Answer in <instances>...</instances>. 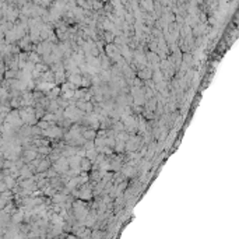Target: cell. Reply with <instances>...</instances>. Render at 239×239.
I'll list each match as a JSON object with an SVG mask.
<instances>
[{
	"mask_svg": "<svg viewBox=\"0 0 239 239\" xmlns=\"http://www.w3.org/2000/svg\"><path fill=\"white\" fill-rule=\"evenodd\" d=\"M43 136L49 137V139H56V137H62L63 134V129L59 126H50L48 130H43L42 131Z\"/></svg>",
	"mask_w": 239,
	"mask_h": 239,
	"instance_id": "6da1fadb",
	"label": "cell"
},
{
	"mask_svg": "<svg viewBox=\"0 0 239 239\" xmlns=\"http://www.w3.org/2000/svg\"><path fill=\"white\" fill-rule=\"evenodd\" d=\"M81 136L85 141H94L95 137H97V131L91 129H83L81 127Z\"/></svg>",
	"mask_w": 239,
	"mask_h": 239,
	"instance_id": "7a4b0ae2",
	"label": "cell"
},
{
	"mask_svg": "<svg viewBox=\"0 0 239 239\" xmlns=\"http://www.w3.org/2000/svg\"><path fill=\"white\" fill-rule=\"evenodd\" d=\"M151 76H152L151 69L144 67V69H141V70H139V77H137V79H141V80H144V81H148V80H151Z\"/></svg>",
	"mask_w": 239,
	"mask_h": 239,
	"instance_id": "3957f363",
	"label": "cell"
},
{
	"mask_svg": "<svg viewBox=\"0 0 239 239\" xmlns=\"http://www.w3.org/2000/svg\"><path fill=\"white\" fill-rule=\"evenodd\" d=\"M49 168H50V161L49 160H41L35 169H37V172L42 174V172H46Z\"/></svg>",
	"mask_w": 239,
	"mask_h": 239,
	"instance_id": "277c9868",
	"label": "cell"
},
{
	"mask_svg": "<svg viewBox=\"0 0 239 239\" xmlns=\"http://www.w3.org/2000/svg\"><path fill=\"white\" fill-rule=\"evenodd\" d=\"M37 157H38V152L35 148H29V150H27L24 152V161H27V162L37 160Z\"/></svg>",
	"mask_w": 239,
	"mask_h": 239,
	"instance_id": "5b68a950",
	"label": "cell"
},
{
	"mask_svg": "<svg viewBox=\"0 0 239 239\" xmlns=\"http://www.w3.org/2000/svg\"><path fill=\"white\" fill-rule=\"evenodd\" d=\"M91 168H92L91 161H88L87 158H81V161H80V169H81V172H88Z\"/></svg>",
	"mask_w": 239,
	"mask_h": 239,
	"instance_id": "8992f818",
	"label": "cell"
},
{
	"mask_svg": "<svg viewBox=\"0 0 239 239\" xmlns=\"http://www.w3.org/2000/svg\"><path fill=\"white\" fill-rule=\"evenodd\" d=\"M151 79L154 80L155 84H158V83L164 81V76H162V73H161V70H154V71H152Z\"/></svg>",
	"mask_w": 239,
	"mask_h": 239,
	"instance_id": "52a82bcc",
	"label": "cell"
},
{
	"mask_svg": "<svg viewBox=\"0 0 239 239\" xmlns=\"http://www.w3.org/2000/svg\"><path fill=\"white\" fill-rule=\"evenodd\" d=\"M102 41H105L106 43H112L113 41H115V35H113L112 32H109V31H105L102 34Z\"/></svg>",
	"mask_w": 239,
	"mask_h": 239,
	"instance_id": "ba28073f",
	"label": "cell"
},
{
	"mask_svg": "<svg viewBox=\"0 0 239 239\" xmlns=\"http://www.w3.org/2000/svg\"><path fill=\"white\" fill-rule=\"evenodd\" d=\"M97 157H98V152L95 151V148L94 150H88V151H85V158H87L88 161H95L97 160Z\"/></svg>",
	"mask_w": 239,
	"mask_h": 239,
	"instance_id": "9c48e42d",
	"label": "cell"
},
{
	"mask_svg": "<svg viewBox=\"0 0 239 239\" xmlns=\"http://www.w3.org/2000/svg\"><path fill=\"white\" fill-rule=\"evenodd\" d=\"M76 179H77V183H87V181H88V175H87V172H81L79 176H76Z\"/></svg>",
	"mask_w": 239,
	"mask_h": 239,
	"instance_id": "30bf717a",
	"label": "cell"
},
{
	"mask_svg": "<svg viewBox=\"0 0 239 239\" xmlns=\"http://www.w3.org/2000/svg\"><path fill=\"white\" fill-rule=\"evenodd\" d=\"M20 174H21V176H27V178H31L32 176L31 169H29L28 166H23V168H20Z\"/></svg>",
	"mask_w": 239,
	"mask_h": 239,
	"instance_id": "8fae6325",
	"label": "cell"
},
{
	"mask_svg": "<svg viewBox=\"0 0 239 239\" xmlns=\"http://www.w3.org/2000/svg\"><path fill=\"white\" fill-rule=\"evenodd\" d=\"M113 151H116V152H123V151H126V150H125V143L116 141L115 147H113Z\"/></svg>",
	"mask_w": 239,
	"mask_h": 239,
	"instance_id": "7c38bea8",
	"label": "cell"
},
{
	"mask_svg": "<svg viewBox=\"0 0 239 239\" xmlns=\"http://www.w3.org/2000/svg\"><path fill=\"white\" fill-rule=\"evenodd\" d=\"M91 179H94L95 182H98V181H101L102 179V174H101L98 169H95L94 172H92V175H91Z\"/></svg>",
	"mask_w": 239,
	"mask_h": 239,
	"instance_id": "4fadbf2b",
	"label": "cell"
},
{
	"mask_svg": "<svg viewBox=\"0 0 239 239\" xmlns=\"http://www.w3.org/2000/svg\"><path fill=\"white\" fill-rule=\"evenodd\" d=\"M150 52H154V53H157L158 52V43H157V39H154V41H151L150 42Z\"/></svg>",
	"mask_w": 239,
	"mask_h": 239,
	"instance_id": "5bb4252c",
	"label": "cell"
},
{
	"mask_svg": "<svg viewBox=\"0 0 239 239\" xmlns=\"http://www.w3.org/2000/svg\"><path fill=\"white\" fill-rule=\"evenodd\" d=\"M50 151L52 150H50L49 147H38V150H37L38 154H48V155L50 154Z\"/></svg>",
	"mask_w": 239,
	"mask_h": 239,
	"instance_id": "9a60e30c",
	"label": "cell"
},
{
	"mask_svg": "<svg viewBox=\"0 0 239 239\" xmlns=\"http://www.w3.org/2000/svg\"><path fill=\"white\" fill-rule=\"evenodd\" d=\"M143 115H144L145 116V118H147V119H152V118H154V112H150V110H143Z\"/></svg>",
	"mask_w": 239,
	"mask_h": 239,
	"instance_id": "2e32d148",
	"label": "cell"
},
{
	"mask_svg": "<svg viewBox=\"0 0 239 239\" xmlns=\"http://www.w3.org/2000/svg\"><path fill=\"white\" fill-rule=\"evenodd\" d=\"M55 200H58V203H62V200H63V196H56Z\"/></svg>",
	"mask_w": 239,
	"mask_h": 239,
	"instance_id": "e0dca14e",
	"label": "cell"
}]
</instances>
